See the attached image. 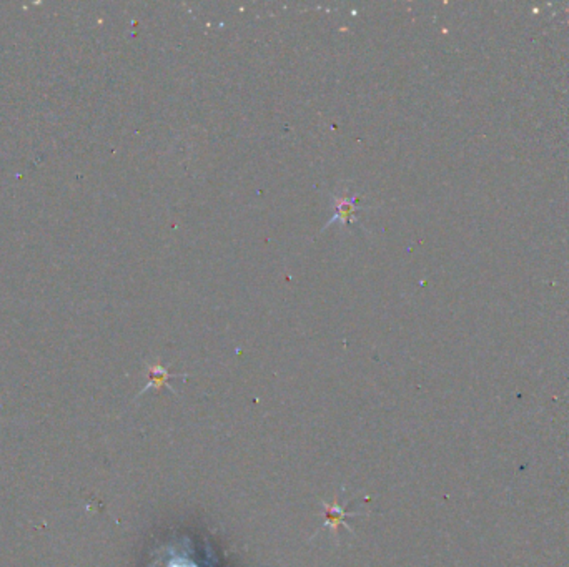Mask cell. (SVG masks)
Segmentation results:
<instances>
[{
    "label": "cell",
    "instance_id": "obj_1",
    "mask_svg": "<svg viewBox=\"0 0 569 567\" xmlns=\"http://www.w3.org/2000/svg\"><path fill=\"white\" fill-rule=\"evenodd\" d=\"M321 506H323L325 509L323 528L321 529H328L333 539L338 537L340 526H345L349 532H353L352 526H348V524L345 523V518H349V516L353 518V516H357V513H348L347 506H342L338 503V497H335L331 503H328V501H321Z\"/></svg>",
    "mask_w": 569,
    "mask_h": 567
},
{
    "label": "cell",
    "instance_id": "obj_3",
    "mask_svg": "<svg viewBox=\"0 0 569 567\" xmlns=\"http://www.w3.org/2000/svg\"><path fill=\"white\" fill-rule=\"evenodd\" d=\"M353 203L354 202H340V205H338V217L342 218V220H345V218H349L352 217V213H353ZM337 217V218H338Z\"/></svg>",
    "mask_w": 569,
    "mask_h": 567
},
{
    "label": "cell",
    "instance_id": "obj_2",
    "mask_svg": "<svg viewBox=\"0 0 569 567\" xmlns=\"http://www.w3.org/2000/svg\"><path fill=\"white\" fill-rule=\"evenodd\" d=\"M179 376H181V378H185V374H170L169 371H167L165 366H162L160 362H157V365H153V366H150V368H148V379H150V381H148L147 386L143 388V391H147V389H150V388L157 389V391H158V389H162L163 386H167L172 393H175L174 388H170L169 379L170 378H179Z\"/></svg>",
    "mask_w": 569,
    "mask_h": 567
}]
</instances>
